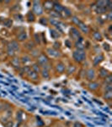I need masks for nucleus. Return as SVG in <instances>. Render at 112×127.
Masks as SVG:
<instances>
[{
	"label": "nucleus",
	"instance_id": "nucleus-1",
	"mask_svg": "<svg viewBox=\"0 0 112 127\" xmlns=\"http://www.w3.org/2000/svg\"><path fill=\"white\" fill-rule=\"evenodd\" d=\"M73 57L77 63H83L86 59V53L83 50H76L73 52Z\"/></svg>",
	"mask_w": 112,
	"mask_h": 127
},
{
	"label": "nucleus",
	"instance_id": "nucleus-2",
	"mask_svg": "<svg viewBox=\"0 0 112 127\" xmlns=\"http://www.w3.org/2000/svg\"><path fill=\"white\" fill-rule=\"evenodd\" d=\"M33 12L36 15H40L43 13V9H42V6L40 5L39 1L33 2Z\"/></svg>",
	"mask_w": 112,
	"mask_h": 127
},
{
	"label": "nucleus",
	"instance_id": "nucleus-3",
	"mask_svg": "<svg viewBox=\"0 0 112 127\" xmlns=\"http://www.w3.org/2000/svg\"><path fill=\"white\" fill-rule=\"evenodd\" d=\"M49 62V59L45 54H41L37 57V64L40 66H44V65L47 64Z\"/></svg>",
	"mask_w": 112,
	"mask_h": 127
},
{
	"label": "nucleus",
	"instance_id": "nucleus-4",
	"mask_svg": "<svg viewBox=\"0 0 112 127\" xmlns=\"http://www.w3.org/2000/svg\"><path fill=\"white\" fill-rule=\"evenodd\" d=\"M85 77H86V79L88 80L89 81H93V80L95 78V70L92 68L86 70V72H85Z\"/></svg>",
	"mask_w": 112,
	"mask_h": 127
},
{
	"label": "nucleus",
	"instance_id": "nucleus-5",
	"mask_svg": "<svg viewBox=\"0 0 112 127\" xmlns=\"http://www.w3.org/2000/svg\"><path fill=\"white\" fill-rule=\"evenodd\" d=\"M70 36L71 38L73 40H78L80 37V32H78V29H76L75 27H73L70 29Z\"/></svg>",
	"mask_w": 112,
	"mask_h": 127
},
{
	"label": "nucleus",
	"instance_id": "nucleus-6",
	"mask_svg": "<svg viewBox=\"0 0 112 127\" xmlns=\"http://www.w3.org/2000/svg\"><path fill=\"white\" fill-rule=\"evenodd\" d=\"M10 63H11V65L15 69H20L21 61H20V59L19 58H17V57H13L11 59V61H10Z\"/></svg>",
	"mask_w": 112,
	"mask_h": 127
},
{
	"label": "nucleus",
	"instance_id": "nucleus-7",
	"mask_svg": "<svg viewBox=\"0 0 112 127\" xmlns=\"http://www.w3.org/2000/svg\"><path fill=\"white\" fill-rule=\"evenodd\" d=\"M26 75H27L28 78H29L30 80H31V81H38V79H39V75H38V74L36 73L35 71H33L31 69H30V70L26 73Z\"/></svg>",
	"mask_w": 112,
	"mask_h": 127
},
{
	"label": "nucleus",
	"instance_id": "nucleus-8",
	"mask_svg": "<svg viewBox=\"0 0 112 127\" xmlns=\"http://www.w3.org/2000/svg\"><path fill=\"white\" fill-rule=\"evenodd\" d=\"M65 69H66L65 64L62 62L57 63L56 66H55V70H56V72L58 74H63L65 71Z\"/></svg>",
	"mask_w": 112,
	"mask_h": 127
},
{
	"label": "nucleus",
	"instance_id": "nucleus-9",
	"mask_svg": "<svg viewBox=\"0 0 112 127\" xmlns=\"http://www.w3.org/2000/svg\"><path fill=\"white\" fill-rule=\"evenodd\" d=\"M47 54L50 57L52 58H57V57L61 56V54L59 53L58 50H56L53 48H48L47 49Z\"/></svg>",
	"mask_w": 112,
	"mask_h": 127
},
{
	"label": "nucleus",
	"instance_id": "nucleus-10",
	"mask_svg": "<svg viewBox=\"0 0 112 127\" xmlns=\"http://www.w3.org/2000/svg\"><path fill=\"white\" fill-rule=\"evenodd\" d=\"M88 88L89 91L91 92H94L97 91L98 89L99 88V84L96 82V81H89V83L88 84Z\"/></svg>",
	"mask_w": 112,
	"mask_h": 127
},
{
	"label": "nucleus",
	"instance_id": "nucleus-11",
	"mask_svg": "<svg viewBox=\"0 0 112 127\" xmlns=\"http://www.w3.org/2000/svg\"><path fill=\"white\" fill-rule=\"evenodd\" d=\"M8 48L16 52V51L19 50V45L18 43V42H16V41H12V42H10L9 45H8Z\"/></svg>",
	"mask_w": 112,
	"mask_h": 127
},
{
	"label": "nucleus",
	"instance_id": "nucleus-12",
	"mask_svg": "<svg viewBox=\"0 0 112 127\" xmlns=\"http://www.w3.org/2000/svg\"><path fill=\"white\" fill-rule=\"evenodd\" d=\"M75 47H76L77 50H83L84 48V43H83V37H79L78 40L75 42Z\"/></svg>",
	"mask_w": 112,
	"mask_h": 127
},
{
	"label": "nucleus",
	"instance_id": "nucleus-13",
	"mask_svg": "<svg viewBox=\"0 0 112 127\" xmlns=\"http://www.w3.org/2000/svg\"><path fill=\"white\" fill-rule=\"evenodd\" d=\"M103 60H104V55H103V54H99V55H97V56L95 57V58L93 59V66H97V65H99V64L102 62Z\"/></svg>",
	"mask_w": 112,
	"mask_h": 127
},
{
	"label": "nucleus",
	"instance_id": "nucleus-14",
	"mask_svg": "<svg viewBox=\"0 0 112 127\" xmlns=\"http://www.w3.org/2000/svg\"><path fill=\"white\" fill-rule=\"evenodd\" d=\"M64 7H62V5L59 3H54V6H53V11H55L56 13H57L60 15L62 11H63Z\"/></svg>",
	"mask_w": 112,
	"mask_h": 127
},
{
	"label": "nucleus",
	"instance_id": "nucleus-15",
	"mask_svg": "<svg viewBox=\"0 0 112 127\" xmlns=\"http://www.w3.org/2000/svg\"><path fill=\"white\" fill-rule=\"evenodd\" d=\"M20 61H21V64H24V66H29V64L31 63V58L28 55H24L21 58Z\"/></svg>",
	"mask_w": 112,
	"mask_h": 127
},
{
	"label": "nucleus",
	"instance_id": "nucleus-16",
	"mask_svg": "<svg viewBox=\"0 0 112 127\" xmlns=\"http://www.w3.org/2000/svg\"><path fill=\"white\" fill-rule=\"evenodd\" d=\"M110 75V72L105 68H100L99 69V76L102 79H105V77Z\"/></svg>",
	"mask_w": 112,
	"mask_h": 127
},
{
	"label": "nucleus",
	"instance_id": "nucleus-17",
	"mask_svg": "<svg viewBox=\"0 0 112 127\" xmlns=\"http://www.w3.org/2000/svg\"><path fill=\"white\" fill-rule=\"evenodd\" d=\"M53 6H54V2L52 1H46L43 3V7L46 10H52L53 9Z\"/></svg>",
	"mask_w": 112,
	"mask_h": 127
},
{
	"label": "nucleus",
	"instance_id": "nucleus-18",
	"mask_svg": "<svg viewBox=\"0 0 112 127\" xmlns=\"http://www.w3.org/2000/svg\"><path fill=\"white\" fill-rule=\"evenodd\" d=\"M27 33H26L24 31H23V32H19V34L17 35V39L18 41H19V42H24V41H25L26 39H27Z\"/></svg>",
	"mask_w": 112,
	"mask_h": 127
},
{
	"label": "nucleus",
	"instance_id": "nucleus-19",
	"mask_svg": "<svg viewBox=\"0 0 112 127\" xmlns=\"http://www.w3.org/2000/svg\"><path fill=\"white\" fill-rule=\"evenodd\" d=\"M78 27L80 28V30L82 31V32H83V33H89V26H87L86 24L83 23V22L81 21L80 23L78 24Z\"/></svg>",
	"mask_w": 112,
	"mask_h": 127
},
{
	"label": "nucleus",
	"instance_id": "nucleus-20",
	"mask_svg": "<svg viewBox=\"0 0 112 127\" xmlns=\"http://www.w3.org/2000/svg\"><path fill=\"white\" fill-rule=\"evenodd\" d=\"M75 71H76V66L74 64H70L67 69V75L68 76H70V75H72L75 73Z\"/></svg>",
	"mask_w": 112,
	"mask_h": 127
},
{
	"label": "nucleus",
	"instance_id": "nucleus-21",
	"mask_svg": "<svg viewBox=\"0 0 112 127\" xmlns=\"http://www.w3.org/2000/svg\"><path fill=\"white\" fill-rule=\"evenodd\" d=\"M40 73H41V76L43 77L44 79H49V78H50V70H49V69H41Z\"/></svg>",
	"mask_w": 112,
	"mask_h": 127
},
{
	"label": "nucleus",
	"instance_id": "nucleus-22",
	"mask_svg": "<svg viewBox=\"0 0 112 127\" xmlns=\"http://www.w3.org/2000/svg\"><path fill=\"white\" fill-rule=\"evenodd\" d=\"M93 38L94 39L95 41H98V42H100V41H102L103 39V36L102 35H101L100 32H94L93 33Z\"/></svg>",
	"mask_w": 112,
	"mask_h": 127
},
{
	"label": "nucleus",
	"instance_id": "nucleus-23",
	"mask_svg": "<svg viewBox=\"0 0 112 127\" xmlns=\"http://www.w3.org/2000/svg\"><path fill=\"white\" fill-rule=\"evenodd\" d=\"M51 36H52V37L54 38V39H57L58 37L61 36V34L59 33L58 31H56L55 29H51Z\"/></svg>",
	"mask_w": 112,
	"mask_h": 127
},
{
	"label": "nucleus",
	"instance_id": "nucleus-24",
	"mask_svg": "<svg viewBox=\"0 0 112 127\" xmlns=\"http://www.w3.org/2000/svg\"><path fill=\"white\" fill-rule=\"evenodd\" d=\"M30 69H32L33 71H35L36 73H40V70H41V69H40V66L38 64H32V66L30 67Z\"/></svg>",
	"mask_w": 112,
	"mask_h": 127
},
{
	"label": "nucleus",
	"instance_id": "nucleus-25",
	"mask_svg": "<svg viewBox=\"0 0 112 127\" xmlns=\"http://www.w3.org/2000/svg\"><path fill=\"white\" fill-rule=\"evenodd\" d=\"M103 97H104V98H105V100L111 101V98H112V91H105Z\"/></svg>",
	"mask_w": 112,
	"mask_h": 127
},
{
	"label": "nucleus",
	"instance_id": "nucleus-26",
	"mask_svg": "<svg viewBox=\"0 0 112 127\" xmlns=\"http://www.w3.org/2000/svg\"><path fill=\"white\" fill-rule=\"evenodd\" d=\"M3 26H6L7 28H10L13 26V21H12L11 19H5L3 20Z\"/></svg>",
	"mask_w": 112,
	"mask_h": 127
},
{
	"label": "nucleus",
	"instance_id": "nucleus-27",
	"mask_svg": "<svg viewBox=\"0 0 112 127\" xmlns=\"http://www.w3.org/2000/svg\"><path fill=\"white\" fill-rule=\"evenodd\" d=\"M106 11H107V9L105 7H96V6H95V12L98 14H104Z\"/></svg>",
	"mask_w": 112,
	"mask_h": 127
},
{
	"label": "nucleus",
	"instance_id": "nucleus-28",
	"mask_svg": "<svg viewBox=\"0 0 112 127\" xmlns=\"http://www.w3.org/2000/svg\"><path fill=\"white\" fill-rule=\"evenodd\" d=\"M26 18H27L28 21L30 22H33L35 19H36V17H35V15L33 12H29V13L27 14V16H26Z\"/></svg>",
	"mask_w": 112,
	"mask_h": 127
},
{
	"label": "nucleus",
	"instance_id": "nucleus-29",
	"mask_svg": "<svg viewBox=\"0 0 112 127\" xmlns=\"http://www.w3.org/2000/svg\"><path fill=\"white\" fill-rule=\"evenodd\" d=\"M62 13L64 14L65 17H70V16L72 15V12H71V10L69 9H68V8H64L63 11H62L61 14H62ZM61 14H60V15H61Z\"/></svg>",
	"mask_w": 112,
	"mask_h": 127
},
{
	"label": "nucleus",
	"instance_id": "nucleus-30",
	"mask_svg": "<svg viewBox=\"0 0 112 127\" xmlns=\"http://www.w3.org/2000/svg\"><path fill=\"white\" fill-rule=\"evenodd\" d=\"M25 45H26L25 48H28V49H30V50H32V49L35 48V43H34L33 42H31V41H30L29 42H27V43H26Z\"/></svg>",
	"mask_w": 112,
	"mask_h": 127
},
{
	"label": "nucleus",
	"instance_id": "nucleus-31",
	"mask_svg": "<svg viewBox=\"0 0 112 127\" xmlns=\"http://www.w3.org/2000/svg\"><path fill=\"white\" fill-rule=\"evenodd\" d=\"M105 84H112V75H111V74H110L109 75H108V76H106L105 78Z\"/></svg>",
	"mask_w": 112,
	"mask_h": 127
},
{
	"label": "nucleus",
	"instance_id": "nucleus-32",
	"mask_svg": "<svg viewBox=\"0 0 112 127\" xmlns=\"http://www.w3.org/2000/svg\"><path fill=\"white\" fill-rule=\"evenodd\" d=\"M103 48L106 52H110V51H111V46H110V44L107 43V42H105V43L103 44Z\"/></svg>",
	"mask_w": 112,
	"mask_h": 127
},
{
	"label": "nucleus",
	"instance_id": "nucleus-33",
	"mask_svg": "<svg viewBox=\"0 0 112 127\" xmlns=\"http://www.w3.org/2000/svg\"><path fill=\"white\" fill-rule=\"evenodd\" d=\"M72 21H73V24L77 25V26H78V24L81 22L80 20H79L78 18V17H75V16H74V17H73V18H72Z\"/></svg>",
	"mask_w": 112,
	"mask_h": 127
},
{
	"label": "nucleus",
	"instance_id": "nucleus-34",
	"mask_svg": "<svg viewBox=\"0 0 112 127\" xmlns=\"http://www.w3.org/2000/svg\"><path fill=\"white\" fill-rule=\"evenodd\" d=\"M7 54H8V55H9V56H10V57H15V51H13V50H11V49L8 48V49H7Z\"/></svg>",
	"mask_w": 112,
	"mask_h": 127
},
{
	"label": "nucleus",
	"instance_id": "nucleus-35",
	"mask_svg": "<svg viewBox=\"0 0 112 127\" xmlns=\"http://www.w3.org/2000/svg\"><path fill=\"white\" fill-rule=\"evenodd\" d=\"M40 23L42 24L43 26H47L48 20H47V19H46V18H41V19L40 20Z\"/></svg>",
	"mask_w": 112,
	"mask_h": 127
},
{
	"label": "nucleus",
	"instance_id": "nucleus-36",
	"mask_svg": "<svg viewBox=\"0 0 112 127\" xmlns=\"http://www.w3.org/2000/svg\"><path fill=\"white\" fill-rule=\"evenodd\" d=\"M105 91H112V84H105Z\"/></svg>",
	"mask_w": 112,
	"mask_h": 127
},
{
	"label": "nucleus",
	"instance_id": "nucleus-37",
	"mask_svg": "<svg viewBox=\"0 0 112 127\" xmlns=\"http://www.w3.org/2000/svg\"><path fill=\"white\" fill-rule=\"evenodd\" d=\"M0 33H1L2 36H9V32H8V31L5 30V29H2L1 31H0Z\"/></svg>",
	"mask_w": 112,
	"mask_h": 127
},
{
	"label": "nucleus",
	"instance_id": "nucleus-38",
	"mask_svg": "<svg viewBox=\"0 0 112 127\" xmlns=\"http://www.w3.org/2000/svg\"><path fill=\"white\" fill-rule=\"evenodd\" d=\"M61 48V43L60 42H56L54 43V46H53V48L54 49H56V50H57L58 48Z\"/></svg>",
	"mask_w": 112,
	"mask_h": 127
},
{
	"label": "nucleus",
	"instance_id": "nucleus-39",
	"mask_svg": "<svg viewBox=\"0 0 112 127\" xmlns=\"http://www.w3.org/2000/svg\"><path fill=\"white\" fill-rule=\"evenodd\" d=\"M35 39H36V42H37V43H40V36L38 34H35Z\"/></svg>",
	"mask_w": 112,
	"mask_h": 127
},
{
	"label": "nucleus",
	"instance_id": "nucleus-40",
	"mask_svg": "<svg viewBox=\"0 0 112 127\" xmlns=\"http://www.w3.org/2000/svg\"><path fill=\"white\" fill-rule=\"evenodd\" d=\"M36 53H39V51L37 50V49H32L31 50V54H32V56H34V57H38V54H36Z\"/></svg>",
	"mask_w": 112,
	"mask_h": 127
},
{
	"label": "nucleus",
	"instance_id": "nucleus-41",
	"mask_svg": "<svg viewBox=\"0 0 112 127\" xmlns=\"http://www.w3.org/2000/svg\"><path fill=\"white\" fill-rule=\"evenodd\" d=\"M17 120H19V121H21V120H23V118H22V112H19L17 114Z\"/></svg>",
	"mask_w": 112,
	"mask_h": 127
},
{
	"label": "nucleus",
	"instance_id": "nucleus-42",
	"mask_svg": "<svg viewBox=\"0 0 112 127\" xmlns=\"http://www.w3.org/2000/svg\"><path fill=\"white\" fill-rule=\"evenodd\" d=\"M73 127H83V126H82V124H81V123L76 122L74 124V126H73Z\"/></svg>",
	"mask_w": 112,
	"mask_h": 127
},
{
	"label": "nucleus",
	"instance_id": "nucleus-43",
	"mask_svg": "<svg viewBox=\"0 0 112 127\" xmlns=\"http://www.w3.org/2000/svg\"><path fill=\"white\" fill-rule=\"evenodd\" d=\"M4 109V104H3L2 102H0V112L3 111Z\"/></svg>",
	"mask_w": 112,
	"mask_h": 127
},
{
	"label": "nucleus",
	"instance_id": "nucleus-44",
	"mask_svg": "<svg viewBox=\"0 0 112 127\" xmlns=\"http://www.w3.org/2000/svg\"><path fill=\"white\" fill-rule=\"evenodd\" d=\"M6 127H13V122L9 121L6 124Z\"/></svg>",
	"mask_w": 112,
	"mask_h": 127
},
{
	"label": "nucleus",
	"instance_id": "nucleus-45",
	"mask_svg": "<svg viewBox=\"0 0 112 127\" xmlns=\"http://www.w3.org/2000/svg\"><path fill=\"white\" fill-rule=\"evenodd\" d=\"M65 43H66V45L68 47V48H71V46H72V44L70 43V41L69 40H67L66 42H65Z\"/></svg>",
	"mask_w": 112,
	"mask_h": 127
}]
</instances>
